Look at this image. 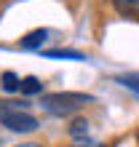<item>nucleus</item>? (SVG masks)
Here are the masks:
<instances>
[{
  "mask_svg": "<svg viewBox=\"0 0 139 147\" xmlns=\"http://www.w3.org/2000/svg\"><path fill=\"white\" fill-rule=\"evenodd\" d=\"M115 83H120L123 88H128V91H134V94H139V72H128V75H118L115 78Z\"/></svg>",
  "mask_w": 139,
  "mask_h": 147,
  "instance_id": "nucleus-9",
  "label": "nucleus"
},
{
  "mask_svg": "<svg viewBox=\"0 0 139 147\" xmlns=\"http://www.w3.org/2000/svg\"><path fill=\"white\" fill-rule=\"evenodd\" d=\"M22 94H24V96H35V94H43V80H40V78H35V75L22 78Z\"/></svg>",
  "mask_w": 139,
  "mask_h": 147,
  "instance_id": "nucleus-7",
  "label": "nucleus"
},
{
  "mask_svg": "<svg viewBox=\"0 0 139 147\" xmlns=\"http://www.w3.org/2000/svg\"><path fill=\"white\" fill-rule=\"evenodd\" d=\"M43 56H48V59H75V62H83L86 59V54L70 51V48H48V51H43Z\"/></svg>",
  "mask_w": 139,
  "mask_h": 147,
  "instance_id": "nucleus-5",
  "label": "nucleus"
},
{
  "mask_svg": "<svg viewBox=\"0 0 139 147\" xmlns=\"http://www.w3.org/2000/svg\"><path fill=\"white\" fill-rule=\"evenodd\" d=\"M112 8L126 19H139V0H112Z\"/></svg>",
  "mask_w": 139,
  "mask_h": 147,
  "instance_id": "nucleus-4",
  "label": "nucleus"
},
{
  "mask_svg": "<svg viewBox=\"0 0 139 147\" xmlns=\"http://www.w3.org/2000/svg\"><path fill=\"white\" fill-rule=\"evenodd\" d=\"M72 147H107V144H99V142H94V139H88V136H86V139H75Z\"/></svg>",
  "mask_w": 139,
  "mask_h": 147,
  "instance_id": "nucleus-10",
  "label": "nucleus"
},
{
  "mask_svg": "<svg viewBox=\"0 0 139 147\" xmlns=\"http://www.w3.org/2000/svg\"><path fill=\"white\" fill-rule=\"evenodd\" d=\"M94 96L91 94H78V91H56V94H46L40 102V107L54 118H67L75 115L78 110H83L86 105H91Z\"/></svg>",
  "mask_w": 139,
  "mask_h": 147,
  "instance_id": "nucleus-1",
  "label": "nucleus"
},
{
  "mask_svg": "<svg viewBox=\"0 0 139 147\" xmlns=\"http://www.w3.org/2000/svg\"><path fill=\"white\" fill-rule=\"evenodd\" d=\"M48 40V30H32V32H27V35H24L22 40H19V46L24 48V51H35V48H40L43 43Z\"/></svg>",
  "mask_w": 139,
  "mask_h": 147,
  "instance_id": "nucleus-3",
  "label": "nucleus"
},
{
  "mask_svg": "<svg viewBox=\"0 0 139 147\" xmlns=\"http://www.w3.org/2000/svg\"><path fill=\"white\" fill-rule=\"evenodd\" d=\"M0 83H3V91H8V94L22 91V78L16 72H3V75H0Z\"/></svg>",
  "mask_w": 139,
  "mask_h": 147,
  "instance_id": "nucleus-8",
  "label": "nucleus"
},
{
  "mask_svg": "<svg viewBox=\"0 0 139 147\" xmlns=\"http://www.w3.org/2000/svg\"><path fill=\"white\" fill-rule=\"evenodd\" d=\"M16 147H43V144H38V142H24V144H16Z\"/></svg>",
  "mask_w": 139,
  "mask_h": 147,
  "instance_id": "nucleus-11",
  "label": "nucleus"
},
{
  "mask_svg": "<svg viewBox=\"0 0 139 147\" xmlns=\"http://www.w3.org/2000/svg\"><path fill=\"white\" fill-rule=\"evenodd\" d=\"M0 144H3V142H0Z\"/></svg>",
  "mask_w": 139,
  "mask_h": 147,
  "instance_id": "nucleus-12",
  "label": "nucleus"
},
{
  "mask_svg": "<svg viewBox=\"0 0 139 147\" xmlns=\"http://www.w3.org/2000/svg\"><path fill=\"white\" fill-rule=\"evenodd\" d=\"M0 123L16 134H32L38 131V118L30 115L27 110H0Z\"/></svg>",
  "mask_w": 139,
  "mask_h": 147,
  "instance_id": "nucleus-2",
  "label": "nucleus"
},
{
  "mask_svg": "<svg viewBox=\"0 0 139 147\" xmlns=\"http://www.w3.org/2000/svg\"><path fill=\"white\" fill-rule=\"evenodd\" d=\"M70 136H72V142L75 139H86L88 136V120L86 118H72V123H70Z\"/></svg>",
  "mask_w": 139,
  "mask_h": 147,
  "instance_id": "nucleus-6",
  "label": "nucleus"
}]
</instances>
